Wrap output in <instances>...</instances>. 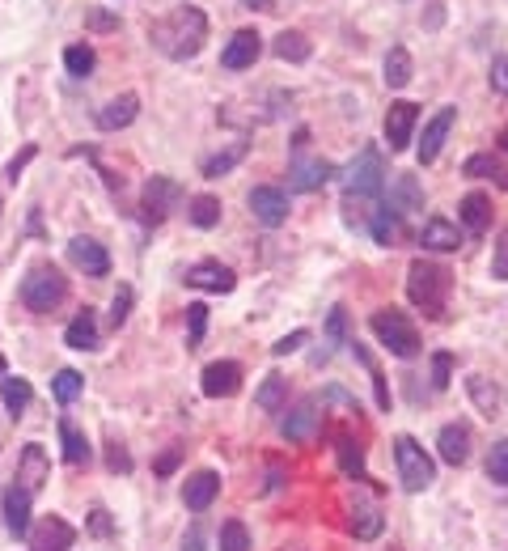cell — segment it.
<instances>
[{"label":"cell","instance_id":"27","mask_svg":"<svg viewBox=\"0 0 508 551\" xmlns=\"http://www.w3.org/2000/svg\"><path fill=\"white\" fill-rule=\"evenodd\" d=\"M64 344L77 348V352H94L98 348V318H94V310H81L77 318H72L68 331H64Z\"/></svg>","mask_w":508,"mask_h":551},{"label":"cell","instance_id":"39","mask_svg":"<svg viewBox=\"0 0 508 551\" xmlns=\"http://www.w3.org/2000/svg\"><path fill=\"white\" fill-rule=\"evenodd\" d=\"M187 217L195 229H212V225H221V200L216 195H195L191 208H187Z\"/></svg>","mask_w":508,"mask_h":551},{"label":"cell","instance_id":"33","mask_svg":"<svg viewBox=\"0 0 508 551\" xmlns=\"http://www.w3.org/2000/svg\"><path fill=\"white\" fill-rule=\"evenodd\" d=\"M466 174H470V179H492V183H500L508 191V166L500 162V157H492V153L466 157Z\"/></svg>","mask_w":508,"mask_h":551},{"label":"cell","instance_id":"52","mask_svg":"<svg viewBox=\"0 0 508 551\" xmlns=\"http://www.w3.org/2000/svg\"><path fill=\"white\" fill-rule=\"evenodd\" d=\"M492 85L500 94H508V56H500L496 64H492Z\"/></svg>","mask_w":508,"mask_h":551},{"label":"cell","instance_id":"14","mask_svg":"<svg viewBox=\"0 0 508 551\" xmlns=\"http://www.w3.org/2000/svg\"><path fill=\"white\" fill-rule=\"evenodd\" d=\"M259 51H263V34L259 30H238L229 39V47L221 51V64L229 68V73H242V68H254Z\"/></svg>","mask_w":508,"mask_h":551},{"label":"cell","instance_id":"3","mask_svg":"<svg viewBox=\"0 0 508 551\" xmlns=\"http://www.w3.org/2000/svg\"><path fill=\"white\" fill-rule=\"evenodd\" d=\"M369 327H373V335L381 344H386V352H394V357H403V361H411L415 352H420V331H415V323L403 314V310H377L373 318H369Z\"/></svg>","mask_w":508,"mask_h":551},{"label":"cell","instance_id":"22","mask_svg":"<svg viewBox=\"0 0 508 551\" xmlns=\"http://www.w3.org/2000/svg\"><path fill=\"white\" fill-rule=\"evenodd\" d=\"M140 115V98L136 94H119V98H111L98 111V128L102 132H119V128H127V123H132Z\"/></svg>","mask_w":508,"mask_h":551},{"label":"cell","instance_id":"43","mask_svg":"<svg viewBox=\"0 0 508 551\" xmlns=\"http://www.w3.org/2000/svg\"><path fill=\"white\" fill-rule=\"evenodd\" d=\"M221 551H250V530L238 518H229L221 526Z\"/></svg>","mask_w":508,"mask_h":551},{"label":"cell","instance_id":"6","mask_svg":"<svg viewBox=\"0 0 508 551\" xmlns=\"http://www.w3.org/2000/svg\"><path fill=\"white\" fill-rule=\"evenodd\" d=\"M343 191H348V200H377L386 191V162H381V153L373 145L343 170Z\"/></svg>","mask_w":508,"mask_h":551},{"label":"cell","instance_id":"34","mask_svg":"<svg viewBox=\"0 0 508 551\" xmlns=\"http://www.w3.org/2000/svg\"><path fill=\"white\" fill-rule=\"evenodd\" d=\"M271 51H276L280 60H288V64H305V60H310V39H305L301 30H284V34H276Z\"/></svg>","mask_w":508,"mask_h":551},{"label":"cell","instance_id":"56","mask_svg":"<svg viewBox=\"0 0 508 551\" xmlns=\"http://www.w3.org/2000/svg\"><path fill=\"white\" fill-rule=\"evenodd\" d=\"M183 551H204V535H199V526H191V530H187Z\"/></svg>","mask_w":508,"mask_h":551},{"label":"cell","instance_id":"46","mask_svg":"<svg viewBox=\"0 0 508 551\" xmlns=\"http://www.w3.org/2000/svg\"><path fill=\"white\" fill-rule=\"evenodd\" d=\"M449 382H453V352H437L432 357V386L445 390Z\"/></svg>","mask_w":508,"mask_h":551},{"label":"cell","instance_id":"40","mask_svg":"<svg viewBox=\"0 0 508 551\" xmlns=\"http://www.w3.org/2000/svg\"><path fill=\"white\" fill-rule=\"evenodd\" d=\"M94 64H98V56H94V47H89V43H72V47L64 51V68H68V73L77 77V81L94 73Z\"/></svg>","mask_w":508,"mask_h":551},{"label":"cell","instance_id":"54","mask_svg":"<svg viewBox=\"0 0 508 551\" xmlns=\"http://www.w3.org/2000/svg\"><path fill=\"white\" fill-rule=\"evenodd\" d=\"M89 530H94V535H111V513H106V509H94V518H89Z\"/></svg>","mask_w":508,"mask_h":551},{"label":"cell","instance_id":"55","mask_svg":"<svg viewBox=\"0 0 508 551\" xmlns=\"http://www.w3.org/2000/svg\"><path fill=\"white\" fill-rule=\"evenodd\" d=\"M89 26H94V30H115V26H119V17L94 9V13H89Z\"/></svg>","mask_w":508,"mask_h":551},{"label":"cell","instance_id":"51","mask_svg":"<svg viewBox=\"0 0 508 551\" xmlns=\"http://www.w3.org/2000/svg\"><path fill=\"white\" fill-rule=\"evenodd\" d=\"M30 157H34V145H26V149H22V153H17V157H13V162L5 166V179H9V183H17V174H22V170L30 166Z\"/></svg>","mask_w":508,"mask_h":551},{"label":"cell","instance_id":"58","mask_svg":"<svg viewBox=\"0 0 508 551\" xmlns=\"http://www.w3.org/2000/svg\"><path fill=\"white\" fill-rule=\"evenodd\" d=\"M500 149L508 153V123H504V132H500Z\"/></svg>","mask_w":508,"mask_h":551},{"label":"cell","instance_id":"4","mask_svg":"<svg viewBox=\"0 0 508 551\" xmlns=\"http://www.w3.org/2000/svg\"><path fill=\"white\" fill-rule=\"evenodd\" d=\"M22 306L30 314H51V310H60L64 306V297H68V276H60L56 268H34L26 280H22Z\"/></svg>","mask_w":508,"mask_h":551},{"label":"cell","instance_id":"18","mask_svg":"<svg viewBox=\"0 0 508 551\" xmlns=\"http://www.w3.org/2000/svg\"><path fill=\"white\" fill-rule=\"evenodd\" d=\"M30 501H34V496L22 484H9L5 488V501H0V505H5V526H9L13 539H26L30 535Z\"/></svg>","mask_w":508,"mask_h":551},{"label":"cell","instance_id":"35","mask_svg":"<svg viewBox=\"0 0 508 551\" xmlns=\"http://www.w3.org/2000/svg\"><path fill=\"white\" fill-rule=\"evenodd\" d=\"M0 399H5V407H9V416L17 420L30 407V399H34V386L26 382V378H0Z\"/></svg>","mask_w":508,"mask_h":551},{"label":"cell","instance_id":"5","mask_svg":"<svg viewBox=\"0 0 508 551\" xmlns=\"http://www.w3.org/2000/svg\"><path fill=\"white\" fill-rule=\"evenodd\" d=\"M394 462H398V479H403L407 492H424V488H432V479H437V462L407 433L394 437Z\"/></svg>","mask_w":508,"mask_h":551},{"label":"cell","instance_id":"9","mask_svg":"<svg viewBox=\"0 0 508 551\" xmlns=\"http://www.w3.org/2000/svg\"><path fill=\"white\" fill-rule=\"evenodd\" d=\"M77 543V530L72 522H64L60 513H47V518L30 530V551H68Z\"/></svg>","mask_w":508,"mask_h":551},{"label":"cell","instance_id":"11","mask_svg":"<svg viewBox=\"0 0 508 551\" xmlns=\"http://www.w3.org/2000/svg\"><path fill=\"white\" fill-rule=\"evenodd\" d=\"M208 399H233L242 390V365L238 361H212L204 369V378H199Z\"/></svg>","mask_w":508,"mask_h":551},{"label":"cell","instance_id":"50","mask_svg":"<svg viewBox=\"0 0 508 551\" xmlns=\"http://www.w3.org/2000/svg\"><path fill=\"white\" fill-rule=\"evenodd\" d=\"M301 344H310V331H293V335H284V340H280L276 348H271V352H276V357H288V352H297Z\"/></svg>","mask_w":508,"mask_h":551},{"label":"cell","instance_id":"42","mask_svg":"<svg viewBox=\"0 0 508 551\" xmlns=\"http://www.w3.org/2000/svg\"><path fill=\"white\" fill-rule=\"evenodd\" d=\"M487 479L508 488V437H500L492 450H487Z\"/></svg>","mask_w":508,"mask_h":551},{"label":"cell","instance_id":"32","mask_svg":"<svg viewBox=\"0 0 508 551\" xmlns=\"http://www.w3.org/2000/svg\"><path fill=\"white\" fill-rule=\"evenodd\" d=\"M352 352H356V361L369 369V378H373V395H377V407L381 412H390V386H386V373H381V365L373 361V352L360 344V340H352Z\"/></svg>","mask_w":508,"mask_h":551},{"label":"cell","instance_id":"57","mask_svg":"<svg viewBox=\"0 0 508 551\" xmlns=\"http://www.w3.org/2000/svg\"><path fill=\"white\" fill-rule=\"evenodd\" d=\"M242 5H250V9H271V0H242Z\"/></svg>","mask_w":508,"mask_h":551},{"label":"cell","instance_id":"47","mask_svg":"<svg viewBox=\"0 0 508 551\" xmlns=\"http://www.w3.org/2000/svg\"><path fill=\"white\" fill-rule=\"evenodd\" d=\"M127 314H132V289H127V284H119V293H115V301H111V327H123Z\"/></svg>","mask_w":508,"mask_h":551},{"label":"cell","instance_id":"44","mask_svg":"<svg viewBox=\"0 0 508 551\" xmlns=\"http://www.w3.org/2000/svg\"><path fill=\"white\" fill-rule=\"evenodd\" d=\"M187 323H191V331H187V348H199V344H204V331H208V306H204V301L187 306Z\"/></svg>","mask_w":508,"mask_h":551},{"label":"cell","instance_id":"53","mask_svg":"<svg viewBox=\"0 0 508 551\" xmlns=\"http://www.w3.org/2000/svg\"><path fill=\"white\" fill-rule=\"evenodd\" d=\"M178 458H183V446H174V450H166L157 458V475H170L174 467H178Z\"/></svg>","mask_w":508,"mask_h":551},{"label":"cell","instance_id":"59","mask_svg":"<svg viewBox=\"0 0 508 551\" xmlns=\"http://www.w3.org/2000/svg\"><path fill=\"white\" fill-rule=\"evenodd\" d=\"M0 378H9V365H5V357H0Z\"/></svg>","mask_w":508,"mask_h":551},{"label":"cell","instance_id":"36","mask_svg":"<svg viewBox=\"0 0 508 551\" xmlns=\"http://www.w3.org/2000/svg\"><path fill=\"white\" fill-rule=\"evenodd\" d=\"M246 140H233V145L225 149V153H212L208 157V162H204V179H221V174H229L233 166H238L242 162V157H246Z\"/></svg>","mask_w":508,"mask_h":551},{"label":"cell","instance_id":"24","mask_svg":"<svg viewBox=\"0 0 508 551\" xmlns=\"http://www.w3.org/2000/svg\"><path fill=\"white\" fill-rule=\"evenodd\" d=\"M420 242L428 246V251H458L462 246V229L445 221V217H432L424 229H420Z\"/></svg>","mask_w":508,"mask_h":551},{"label":"cell","instance_id":"10","mask_svg":"<svg viewBox=\"0 0 508 551\" xmlns=\"http://www.w3.org/2000/svg\"><path fill=\"white\" fill-rule=\"evenodd\" d=\"M415 123H420V106H415V102H394L390 106V111H386V145H390V153H403L411 145Z\"/></svg>","mask_w":508,"mask_h":551},{"label":"cell","instance_id":"7","mask_svg":"<svg viewBox=\"0 0 508 551\" xmlns=\"http://www.w3.org/2000/svg\"><path fill=\"white\" fill-rule=\"evenodd\" d=\"M178 200H183V187H178L174 179H166V174H153V179L144 183V191H140V221L144 225H161Z\"/></svg>","mask_w":508,"mask_h":551},{"label":"cell","instance_id":"8","mask_svg":"<svg viewBox=\"0 0 508 551\" xmlns=\"http://www.w3.org/2000/svg\"><path fill=\"white\" fill-rule=\"evenodd\" d=\"M453 123H458V106H441V111L424 123V140H420V149H415L420 166H432V162L441 157L445 140H449V132H453Z\"/></svg>","mask_w":508,"mask_h":551},{"label":"cell","instance_id":"30","mask_svg":"<svg viewBox=\"0 0 508 551\" xmlns=\"http://www.w3.org/2000/svg\"><path fill=\"white\" fill-rule=\"evenodd\" d=\"M466 390H470V399H475L479 407V416H500V390L492 386V378H483V373H470L466 378Z\"/></svg>","mask_w":508,"mask_h":551},{"label":"cell","instance_id":"1","mask_svg":"<svg viewBox=\"0 0 508 551\" xmlns=\"http://www.w3.org/2000/svg\"><path fill=\"white\" fill-rule=\"evenodd\" d=\"M149 39L157 43V51H166L170 60H191L204 51V39H208V17L204 9L195 5H178L170 9L161 22H153Z\"/></svg>","mask_w":508,"mask_h":551},{"label":"cell","instance_id":"25","mask_svg":"<svg viewBox=\"0 0 508 551\" xmlns=\"http://www.w3.org/2000/svg\"><path fill=\"white\" fill-rule=\"evenodd\" d=\"M458 217H462V225L470 229V234H487V229H492V200H487L483 191H470L462 200V208H458Z\"/></svg>","mask_w":508,"mask_h":551},{"label":"cell","instance_id":"20","mask_svg":"<svg viewBox=\"0 0 508 551\" xmlns=\"http://www.w3.org/2000/svg\"><path fill=\"white\" fill-rule=\"evenodd\" d=\"M216 492H221V475H216V471H195L187 479V488H183V505L191 513H204L216 501Z\"/></svg>","mask_w":508,"mask_h":551},{"label":"cell","instance_id":"17","mask_svg":"<svg viewBox=\"0 0 508 551\" xmlns=\"http://www.w3.org/2000/svg\"><path fill=\"white\" fill-rule=\"evenodd\" d=\"M51 479V462H47V450L39 446V441H30V446L22 450V462H17V484H22L30 496L39 492L43 484Z\"/></svg>","mask_w":508,"mask_h":551},{"label":"cell","instance_id":"31","mask_svg":"<svg viewBox=\"0 0 508 551\" xmlns=\"http://www.w3.org/2000/svg\"><path fill=\"white\" fill-rule=\"evenodd\" d=\"M254 403H259L263 412H284L288 407V378L284 373H267V382L254 390Z\"/></svg>","mask_w":508,"mask_h":551},{"label":"cell","instance_id":"41","mask_svg":"<svg viewBox=\"0 0 508 551\" xmlns=\"http://www.w3.org/2000/svg\"><path fill=\"white\" fill-rule=\"evenodd\" d=\"M85 390V378L77 369H60L56 378H51V395H56V403H72Z\"/></svg>","mask_w":508,"mask_h":551},{"label":"cell","instance_id":"28","mask_svg":"<svg viewBox=\"0 0 508 551\" xmlns=\"http://www.w3.org/2000/svg\"><path fill=\"white\" fill-rule=\"evenodd\" d=\"M390 208L394 212H415V208H424V187L415 174H398V179L390 183Z\"/></svg>","mask_w":508,"mask_h":551},{"label":"cell","instance_id":"49","mask_svg":"<svg viewBox=\"0 0 508 551\" xmlns=\"http://www.w3.org/2000/svg\"><path fill=\"white\" fill-rule=\"evenodd\" d=\"M492 276L496 280H508V229L496 238V255H492Z\"/></svg>","mask_w":508,"mask_h":551},{"label":"cell","instance_id":"19","mask_svg":"<svg viewBox=\"0 0 508 551\" xmlns=\"http://www.w3.org/2000/svg\"><path fill=\"white\" fill-rule=\"evenodd\" d=\"M318 407H322V399L310 395V399H305V403L297 407V412H288V420L280 424V433H284L288 441H310V437L318 433V420H322Z\"/></svg>","mask_w":508,"mask_h":551},{"label":"cell","instance_id":"12","mask_svg":"<svg viewBox=\"0 0 508 551\" xmlns=\"http://www.w3.org/2000/svg\"><path fill=\"white\" fill-rule=\"evenodd\" d=\"M335 174V166L326 162V157H305V153H297L293 157V166H288V187L293 191H318V187H326V179Z\"/></svg>","mask_w":508,"mask_h":551},{"label":"cell","instance_id":"45","mask_svg":"<svg viewBox=\"0 0 508 551\" xmlns=\"http://www.w3.org/2000/svg\"><path fill=\"white\" fill-rule=\"evenodd\" d=\"M326 340H331V344H352L348 340V310H343V306H335L331 318H326Z\"/></svg>","mask_w":508,"mask_h":551},{"label":"cell","instance_id":"16","mask_svg":"<svg viewBox=\"0 0 508 551\" xmlns=\"http://www.w3.org/2000/svg\"><path fill=\"white\" fill-rule=\"evenodd\" d=\"M250 212L259 217L267 229H280L288 221V195L280 187H254L250 191Z\"/></svg>","mask_w":508,"mask_h":551},{"label":"cell","instance_id":"37","mask_svg":"<svg viewBox=\"0 0 508 551\" xmlns=\"http://www.w3.org/2000/svg\"><path fill=\"white\" fill-rule=\"evenodd\" d=\"M352 535L365 539V543L381 535V509L377 505H360V501L352 505Z\"/></svg>","mask_w":508,"mask_h":551},{"label":"cell","instance_id":"15","mask_svg":"<svg viewBox=\"0 0 508 551\" xmlns=\"http://www.w3.org/2000/svg\"><path fill=\"white\" fill-rule=\"evenodd\" d=\"M68 263H72V268H81L85 276H106V272H111V255H106V246L94 242V238H72L68 242Z\"/></svg>","mask_w":508,"mask_h":551},{"label":"cell","instance_id":"48","mask_svg":"<svg viewBox=\"0 0 508 551\" xmlns=\"http://www.w3.org/2000/svg\"><path fill=\"white\" fill-rule=\"evenodd\" d=\"M106 467L119 471V475H127V471H132V454H127L119 441H111V446H106Z\"/></svg>","mask_w":508,"mask_h":551},{"label":"cell","instance_id":"29","mask_svg":"<svg viewBox=\"0 0 508 551\" xmlns=\"http://www.w3.org/2000/svg\"><path fill=\"white\" fill-rule=\"evenodd\" d=\"M60 441H64V462H68V467H85L89 454H94V450H89V437L68 416L60 420Z\"/></svg>","mask_w":508,"mask_h":551},{"label":"cell","instance_id":"38","mask_svg":"<svg viewBox=\"0 0 508 551\" xmlns=\"http://www.w3.org/2000/svg\"><path fill=\"white\" fill-rule=\"evenodd\" d=\"M386 85L390 90H403V85L411 81V51L407 47H390V56H386Z\"/></svg>","mask_w":508,"mask_h":551},{"label":"cell","instance_id":"13","mask_svg":"<svg viewBox=\"0 0 508 551\" xmlns=\"http://www.w3.org/2000/svg\"><path fill=\"white\" fill-rule=\"evenodd\" d=\"M187 284L191 289H204V293H233L238 289V276H233L221 259H199L187 272Z\"/></svg>","mask_w":508,"mask_h":551},{"label":"cell","instance_id":"26","mask_svg":"<svg viewBox=\"0 0 508 551\" xmlns=\"http://www.w3.org/2000/svg\"><path fill=\"white\" fill-rule=\"evenodd\" d=\"M369 229H373V242L377 246H398V242H403V212H394L390 204H381L373 212Z\"/></svg>","mask_w":508,"mask_h":551},{"label":"cell","instance_id":"21","mask_svg":"<svg viewBox=\"0 0 508 551\" xmlns=\"http://www.w3.org/2000/svg\"><path fill=\"white\" fill-rule=\"evenodd\" d=\"M437 454L449 462V467H462L470 458V424H445L441 437H437Z\"/></svg>","mask_w":508,"mask_h":551},{"label":"cell","instance_id":"23","mask_svg":"<svg viewBox=\"0 0 508 551\" xmlns=\"http://www.w3.org/2000/svg\"><path fill=\"white\" fill-rule=\"evenodd\" d=\"M335 454H339V471L348 475V479H356V484H365V479H369V471H365V446H360L352 433H339L335 437Z\"/></svg>","mask_w":508,"mask_h":551},{"label":"cell","instance_id":"2","mask_svg":"<svg viewBox=\"0 0 508 551\" xmlns=\"http://www.w3.org/2000/svg\"><path fill=\"white\" fill-rule=\"evenodd\" d=\"M449 289H453V276H449V268H441V263L415 259L407 268V297H411V306H420L424 314L441 318L445 301H449Z\"/></svg>","mask_w":508,"mask_h":551}]
</instances>
